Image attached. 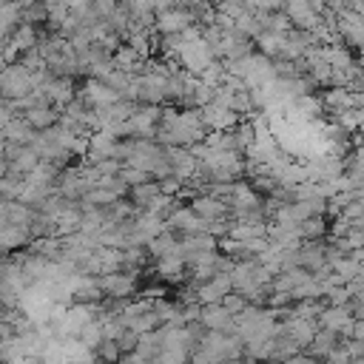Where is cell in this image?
<instances>
[{"instance_id":"obj_1","label":"cell","mask_w":364,"mask_h":364,"mask_svg":"<svg viewBox=\"0 0 364 364\" xmlns=\"http://www.w3.org/2000/svg\"><path fill=\"white\" fill-rule=\"evenodd\" d=\"M34 91V71H28L20 63H9L0 71V97L6 100H23Z\"/></svg>"},{"instance_id":"obj_2","label":"cell","mask_w":364,"mask_h":364,"mask_svg":"<svg viewBox=\"0 0 364 364\" xmlns=\"http://www.w3.org/2000/svg\"><path fill=\"white\" fill-rule=\"evenodd\" d=\"M191 26H196V20H193L188 6H171V9L156 11V17H154V31L162 37L165 34H182Z\"/></svg>"},{"instance_id":"obj_3","label":"cell","mask_w":364,"mask_h":364,"mask_svg":"<svg viewBox=\"0 0 364 364\" xmlns=\"http://www.w3.org/2000/svg\"><path fill=\"white\" fill-rule=\"evenodd\" d=\"M282 11L293 23V28H301V31H316L324 23L321 11L316 6H310L307 0H284L282 3Z\"/></svg>"},{"instance_id":"obj_4","label":"cell","mask_w":364,"mask_h":364,"mask_svg":"<svg viewBox=\"0 0 364 364\" xmlns=\"http://www.w3.org/2000/svg\"><path fill=\"white\" fill-rule=\"evenodd\" d=\"M199 117H202V125L208 128V131H230V128H236L245 117L242 114H236L233 108H228V105H222V102H208V105H202L199 108Z\"/></svg>"},{"instance_id":"obj_5","label":"cell","mask_w":364,"mask_h":364,"mask_svg":"<svg viewBox=\"0 0 364 364\" xmlns=\"http://www.w3.org/2000/svg\"><path fill=\"white\" fill-rule=\"evenodd\" d=\"M97 279H100L102 293H105V296H111V299H131V296L136 293V287H139L136 273H128V270L102 273V276H97Z\"/></svg>"},{"instance_id":"obj_6","label":"cell","mask_w":364,"mask_h":364,"mask_svg":"<svg viewBox=\"0 0 364 364\" xmlns=\"http://www.w3.org/2000/svg\"><path fill=\"white\" fill-rule=\"evenodd\" d=\"M318 327H327L338 336H350L353 333V324H355V316L350 310V304H324V310L318 313Z\"/></svg>"},{"instance_id":"obj_7","label":"cell","mask_w":364,"mask_h":364,"mask_svg":"<svg viewBox=\"0 0 364 364\" xmlns=\"http://www.w3.org/2000/svg\"><path fill=\"white\" fill-rule=\"evenodd\" d=\"M296 264L310 270V273H318L327 267V242L324 239H316V242H301L299 250H296Z\"/></svg>"},{"instance_id":"obj_8","label":"cell","mask_w":364,"mask_h":364,"mask_svg":"<svg viewBox=\"0 0 364 364\" xmlns=\"http://www.w3.org/2000/svg\"><path fill=\"white\" fill-rule=\"evenodd\" d=\"M191 208L196 216H202L205 222H219V219H230V205L219 196H210V193H196L191 199Z\"/></svg>"},{"instance_id":"obj_9","label":"cell","mask_w":364,"mask_h":364,"mask_svg":"<svg viewBox=\"0 0 364 364\" xmlns=\"http://www.w3.org/2000/svg\"><path fill=\"white\" fill-rule=\"evenodd\" d=\"M171 230H176L179 236H191V233H205L208 230V222L202 219V216H196L193 213V208L191 205H179L171 216H168V222H165Z\"/></svg>"},{"instance_id":"obj_10","label":"cell","mask_w":364,"mask_h":364,"mask_svg":"<svg viewBox=\"0 0 364 364\" xmlns=\"http://www.w3.org/2000/svg\"><path fill=\"white\" fill-rule=\"evenodd\" d=\"M77 97H82L91 108H108V105H114V102L119 100V94H117L108 82H102V80H97V77L85 80V85L80 88Z\"/></svg>"},{"instance_id":"obj_11","label":"cell","mask_w":364,"mask_h":364,"mask_svg":"<svg viewBox=\"0 0 364 364\" xmlns=\"http://www.w3.org/2000/svg\"><path fill=\"white\" fill-rule=\"evenodd\" d=\"M188 264H185V259L179 256V253H171V256H162V259H156V267H154V276L159 279V282H165V284H182L185 279H188Z\"/></svg>"},{"instance_id":"obj_12","label":"cell","mask_w":364,"mask_h":364,"mask_svg":"<svg viewBox=\"0 0 364 364\" xmlns=\"http://www.w3.org/2000/svg\"><path fill=\"white\" fill-rule=\"evenodd\" d=\"M34 242V233H31V225H14L9 222L3 230H0V256L6 250H17V247H28Z\"/></svg>"},{"instance_id":"obj_13","label":"cell","mask_w":364,"mask_h":364,"mask_svg":"<svg viewBox=\"0 0 364 364\" xmlns=\"http://www.w3.org/2000/svg\"><path fill=\"white\" fill-rule=\"evenodd\" d=\"M202 327L205 330H222V333H230L233 330V313L225 310V304H202V316H199Z\"/></svg>"},{"instance_id":"obj_14","label":"cell","mask_w":364,"mask_h":364,"mask_svg":"<svg viewBox=\"0 0 364 364\" xmlns=\"http://www.w3.org/2000/svg\"><path fill=\"white\" fill-rule=\"evenodd\" d=\"M37 136V131L26 122V117H11L9 122L0 125V139L6 142H20V145H31V139Z\"/></svg>"},{"instance_id":"obj_15","label":"cell","mask_w":364,"mask_h":364,"mask_svg":"<svg viewBox=\"0 0 364 364\" xmlns=\"http://www.w3.org/2000/svg\"><path fill=\"white\" fill-rule=\"evenodd\" d=\"M338 341H341V336H338V333H333V330H327V327H318V330H316V336H313V341H310L301 353H307V355H313V358L324 361V358L330 355V350H333Z\"/></svg>"},{"instance_id":"obj_16","label":"cell","mask_w":364,"mask_h":364,"mask_svg":"<svg viewBox=\"0 0 364 364\" xmlns=\"http://www.w3.org/2000/svg\"><path fill=\"white\" fill-rule=\"evenodd\" d=\"M63 361L65 364H94L97 361V350L82 344L80 338H65L63 341Z\"/></svg>"},{"instance_id":"obj_17","label":"cell","mask_w":364,"mask_h":364,"mask_svg":"<svg viewBox=\"0 0 364 364\" xmlns=\"http://www.w3.org/2000/svg\"><path fill=\"white\" fill-rule=\"evenodd\" d=\"M23 117H26V122L34 131H46V128H51V125L60 122V108H54V105H37V108L23 111Z\"/></svg>"},{"instance_id":"obj_18","label":"cell","mask_w":364,"mask_h":364,"mask_svg":"<svg viewBox=\"0 0 364 364\" xmlns=\"http://www.w3.org/2000/svg\"><path fill=\"white\" fill-rule=\"evenodd\" d=\"M145 250H148L151 256H156V259L171 256V253H179V233L171 230V228H165L159 236H154V239L145 245Z\"/></svg>"},{"instance_id":"obj_19","label":"cell","mask_w":364,"mask_h":364,"mask_svg":"<svg viewBox=\"0 0 364 364\" xmlns=\"http://www.w3.org/2000/svg\"><path fill=\"white\" fill-rule=\"evenodd\" d=\"M142 361H156L159 353H162V333L159 330H151V333H142L139 341H136V350H134Z\"/></svg>"},{"instance_id":"obj_20","label":"cell","mask_w":364,"mask_h":364,"mask_svg":"<svg viewBox=\"0 0 364 364\" xmlns=\"http://www.w3.org/2000/svg\"><path fill=\"white\" fill-rule=\"evenodd\" d=\"M162 191H159V179H151V182H139V185H134V188H128V199L139 208V210H145L156 196H159Z\"/></svg>"},{"instance_id":"obj_21","label":"cell","mask_w":364,"mask_h":364,"mask_svg":"<svg viewBox=\"0 0 364 364\" xmlns=\"http://www.w3.org/2000/svg\"><path fill=\"white\" fill-rule=\"evenodd\" d=\"M299 233H301V242H316V239H324L330 233V219L327 216H310L299 225Z\"/></svg>"},{"instance_id":"obj_22","label":"cell","mask_w":364,"mask_h":364,"mask_svg":"<svg viewBox=\"0 0 364 364\" xmlns=\"http://www.w3.org/2000/svg\"><path fill=\"white\" fill-rule=\"evenodd\" d=\"M77 338H80L82 344H88L91 350H97V344L102 341V324H100V318H91V321H85V324L80 327Z\"/></svg>"},{"instance_id":"obj_23","label":"cell","mask_w":364,"mask_h":364,"mask_svg":"<svg viewBox=\"0 0 364 364\" xmlns=\"http://www.w3.org/2000/svg\"><path fill=\"white\" fill-rule=\"evenodd\" d=\"M26 179H17V176H0V196L3 199H20L23 196V191H26Z\"/></svg>"},{"instance_id":"obj_24","label":"cell","mask_w":364,"mask_h":364,"mask_svg":"<svg viewBox=\"0 0 364 364\" xmlns=\"http://www.w3.org/2000/svg\"><path fill=\"white\" fill-rule=\"evenodd\" d=\"M128 188H134V185H139V182H151L154 176L148 173V171H142V168H136V165H125L122 162V168H119V173H117Z\"/></svg>"},{"instance_id":"obj_25","label":"cell","mask_w":364,"mask_h":364,"mask_svg":"<svg viewBox=\"0 0 364 364\" xmlns=\"http://www.w3.org/2000/svg\"><path fill=\"white\" fill-rule=\"evenodd\" d=\"M119 347H117V338H102L100 344H97V358L100 361H108V364H117L119 361Z\"/></svg>"},{"instance_id":"obj_26","label":"cell","mask_w":364,"mask_h":364,"mask_svg":"<svg viewBox=\"0 0 364 364\" xmlns=\"http://www.w3.org/2000/svg\"><path fill=\"white\" fill-rule=\"evenodd\" d=\"M222 304H225V310H228V313L239 316V313H242V310H245V307H247L250 301H247V299H245V296H242L239 290H230V293H228V296L222 299Z\"/></svg>"},{"instance_id":"obj_27","label":"cell","mask_w":364,"mask_h":364,"mask_svg":"<svg viewBox=\"0 0 364 364\" xmlns=\"http://www.w3.org/2000/svg\"><path fill=\"white\" fill-rule=\"evenodd\" d=\"M136 341H139V336H136L131 327H125V330L117 336V347H119V353H122V355L134 353V350H136Z\"/></svg>"},{"instance_id":"obj_28","label":"cell","mask_w":364,"mask_h":364,"mask_svg":"<svg viewBox=\"0 0 364 364\" xmlns=\"http://www.w3.org/2000/svg\"><path fill=\"white\" fill-rule=\"evenodd\" d=\"M318 358H313V355H307V353H296V355H290L287 361H282V364H316Z\"/></svg>"},{"instance_id":"obj_29","label":"cell","mask_w":364,"mask_h":364,"mask_svg":"<svg viewBox=\"0 0 364 364\" xmlns=\"http://www.w3.org/2000/svg\"><path fill=\"white\" fill-rule=\"evenodd\" d=\"M9 364H46V361L37 358V355H20V358H14V361H9Z\"/></svg>"},{"instance_id":"obj_30","label":"cell","mask_w":364,"mask_h":364,"mask_svg":"<svg viewBox=\"0 0 364 364\" xmlns=\"http://www.w3.org/2000/svg\"><path fill=\"white\" fill-rule=\"evenodd\" d=\"M117 364H142V358H139L136 353H128V355H119Z\"/></svg>"},{"instance_id":"obj_31","label":"cell","mask_w":364,"mask_h":364,"mask_svg":"<svg viewBox=\"0 0 364 364\" xmlns=\"http://www.w3.org/2000/svg\"><path fill=\"white\" fill-rule=\"evenodd\" d=\"M353 225H358V228H361V230H364V216H361V219H358V222H353Z\"/></svg>"}]
</instances>
